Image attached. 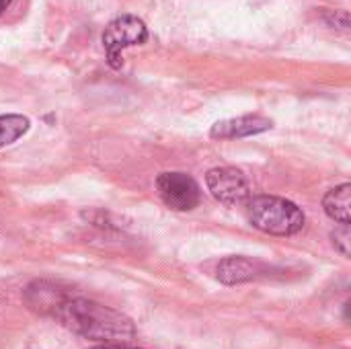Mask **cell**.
Segmentation results:
<instances>
[{
  "label": "cell",
  "mask_w": 351,
  "mask_h": 349,
  "mask_svg": "<svg viewBox=\"0 0 351 349\" xmlns=\"http://www.w3.org/2000/svg\"><path fill=\"white\" fill-rule=\"evenodd\" d=\"M146 39H148V27L144 25L142 19H138L134 14H121V16L113 19L103 33V47H105L109 66L115 70L121 68L123 49L142 45Z\"/></svg>",
  "instance_id": "cell-3"
},
{
  "label": "cell",
  "mask_w": 351,
  "mask_h": 349,
  "mask_svg": "<svg viewBox=\"0 0 351 349\" xmlns=\"http://www.w3.org/2000/svg\"><path fill=\"white\" fill-rule=\"evenodd\" d=\"M8 4H10V0H0V14L6 10V6H8Z\"/></svg>",
  "instance_id": "cell-12"
},
{
  "label": "cell",
  "mask_w": 351,
  "mask_h": 349,
  "mask_svg": "<svg viewBox=\"0 0 351 349\" xmlns=\"http://www.w3.org/2000/svg\"><path fill=\"white\" fill-rule=\"evenodd\" d=\"M323 208L327 212V216L339 224H350L351 222V185L343 183L335 189H331L325 200H323Z\"/></svg>",
  "instance_id": "cell-8"
},
{
  "label": "cell",
  "mask_w": 351,
  "mask_h": 349,
  "mask_svg": "<svg viewBox=\"0 0 351 349\" xmlns=\"http://www.w3.org/2000/svg\"><path fill=\"white\" fill-rule=\"evenodd\" d=\"M29 119L23 115H0V148L16 142L29 130Z\"/></svg>",
  "instance_id": "cell-9"
},
{
  "label": "cell",
  "mask_w": 351,
  "mask_h": 349,
  "mask_svg": "<svg viewBox=\"0 0 351 349\" xmlns=\"http://www.w3.org/2000/svg\"><path fill=\"white\" fill-rule=\"evenodd\" d=\"M93 349H138V348H128V346H99Z\"/></svg>",
  "instance_id": "cell-11"
},
{
  "label": "cell",
  "mask_w": 351,
  "mask_h": 349,
  "mask_svg": "<svg viewBox=\"0 0 351 349\" xmlns=\"http://www.w3.org/2000/svg\"><path fill=\"white\" fill-rule=\"evenodd\" d=\"M259 276V263L247 257H228L218 265V280L226 286L251 282Z\"/></svg>",
  "instance_id": "cell-7"
},
{
  "label": "cell",
  "mask_w": 351,
  "mask_h": 349,
  "mask_svg": "<svg viewBox=\"0 0 351 349\" xmlns=\"http://www.w3.org/2000/svg\"><path fill=\"white\" fill-rule=\"evenodd\" d=\"M269 128H271V119H267L263 115H243V117L218 121L210 134H212V138L234 140V138H247V136L267 132Z\"/></svg>",
  "instance_id": "cell-6"
},
{
  "label": "cell",
  "mask_w": 351,
  "mask_h": 349,
  "mask_svg": "<svg viewBox=\"0 0 351 349\" xmlns=\"http://www.w3.org/2000/svg\"><path fill=\"white\" fill-rule=\"evenodd\" d=\"M331 239H333V245L339 249V253L343 257H350V224H341V228H337L335 232H331Z\"/></svg>",
  "instance_id": "cell-10"
},
{
  "label": "cell",
  "mask_w": 351,
  "mask_h": 349,
  "mask_svg": "<svg viewBox=\"0 0 351 349\" xmlns=\"http://www.w3.org/2000/svg\"><path fill=\"white\" fill-rule=\"evenodd\" d=\"M51 315L76 335L93 341H130L136 337V327L125 315L86 298L64 294Z\"/></svg>",
  "instance_id": "cell-1"
},
{
  "label": "cell",
  "mask_w": 351,
  "mask_h": 349,
  "mask_svg": "<svg viewBox=\"0 0 351 349\" xmlns=\"http://www.w3.org/2000/svg\"><path fill=\"white\" fill-rule=\"evenodd\" d=\"M247 216L257 230L274 237H292L300 232L306 222L302 210L296 204L276 195L249 197Z\"/></svg>",
  "instance_id": "cell-2"
},
{
  "label": "cell",
  "mask_w": 351,
  "mask_h": 349,
  "mask_svg": "<svg viewBox=\"0 0 351 349\" xmlns=\"http://www.w3.org/2000/svg\"><path fill=\"white\" fill-rule=\"evenodd\" d=\"M206 183H208L210 193L226 206H237L253 197L249 179L239 169H232V167L212 169L206 175Z\"/></svg>",
  "instance_id": "cell-5"
},
{
  "label": "cell",
  "mask_w": 351,
  "mask_h": 349,
  "mask_svg": "<svg viewBox=\"0 0 351 349\" xmlns=\"http://www.w3.org/2000/svg\"><path fill=\"white\" fill-rule=\"evenodd\" d=\"M156 189L165 206L175 212H191L202 202V189L197 181L187 173H179V171L160 173L156 179Z\"/></svg>",
  "instance_id": "cell-4"
}]
</instances>
